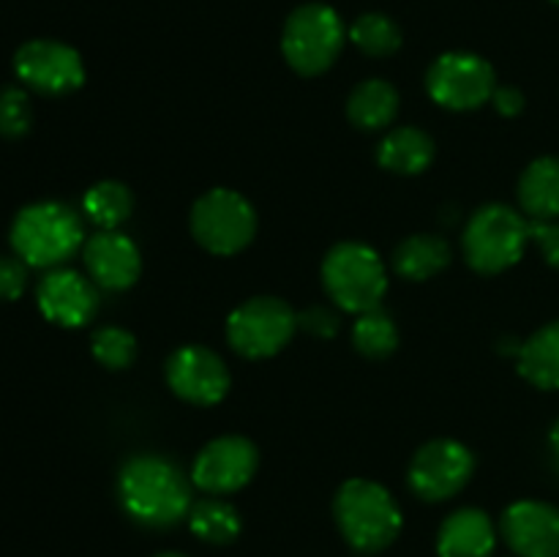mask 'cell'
<instances>
[{
  "mask_svg": "<svg viewBox=\"0 0 559 557\" xmlns=\"http://www.w3.org/2000/svg\"><path fill=\"white\" fill-rule=\"evenodd\" d=\"M118 500L136 524L153 530L189 519L194 506L189 478L158 453H136L120 467Z\"/></svg>",
  "mask_w": 559,
  "mask_h": 557,
  "instance_id": "cell-1",
  "label": "cell"
},
{
  "mask_svg": "<svg viewBox=\"0 0 559 557\" xmlns=\"http://www.w3.org/2000/svg\"><path fill=\"white\" fill-rule=\"evenodd\" d=\"M333 517L344 541L364 555L388 549L402 533V508L385 486L369 478H349L338 486Z\"/></svg>",
  "mask_w": 559,
  "mask_h": 557,
  "instance_id": "cell-2",
  "label": "cell"
},
{
  "mask_svg": "<svg viewBox=\"0 0 559 557\" xmlns=\"http://www.w3.org/2000/svg\"><path fill=\"white\" fill-rule=\"evenodd\" d=\"M11 246L31 268H58L85 246V227L63 202H33L16 213Z\"/></svg>",
  "mask_w": 559,
  "mask_h": 557,
  "instance_id": "cell-3",
  "label": "cell"
},
{
  "mask_svg": "<svg viewBox=\"0 0 559 557\" xmlns=\"http://www.w3.org/2000/svg\"><path fill=\"white\" fill-rule=\"evenodd\" d=\"M322 284H325L328 298L338 309L353 311V315L380 309L388 289L385 262L371 246L358 244V240H344L325 254Z\"/></svg>",
  "mask_w": 559,
  "mask_h": 557,
  "instance_id": "cell-4",
  "label": "cell"
},
{
  "mask_svg": "<svg viewBox=\"0 0 559 557\" xmlns=\"http://www.w3.org/2000/svg\"><path fill=\"white\" fill-rule=\"evenodd\" d=\"M530 244V222L511 205L489 202L478 208L464 229V260L473 271L491 276L522 260Z\"/></svg>",
  "mask_w": 559,
  "mask_h": 557,
  "instance_id": "cell-5",
  "label": "cell"
},
{
  "mask_svg": "<svg viewBox=\"0 0 559 557\" xmlns=\"http://www.w3.org/2000/svg\"><path fill=\"white\" fill-rule=\"evenodd\" d=\"M344 22L331 5L306 3L287 16L282 52L300 76H317L336 63L344 47Z\"/></svg>",
  "mask_w": 559,
  "mask_h": 557,
  "instance_id": "cell-6",
  "label": "cell"
},
{
  "mask_svg": "<svg viewBox=\"0 0 559 557\" xmlns=\"http://www.w3.org/2000/svg\"><path fill=\"white\" fill-rule=\"evenodd\" d=\"M254 205L233 189L205 191L191 208V235L211 254H238L254 240Z\"/></svg>",
  "mask_w": 559,
  "mask_h": 557,
  "instance_id": "cell-7",
  "label": "cell"
},
{
  "mask_svg": "<svg viewBox=\"0 0 559 557\" xmlns=\"http://www.w3.org/2000/svg\"><path fill=\"white\" fill-rule=\"evenodd\" d=\"M295 328H298V315L287 300L260 295L229 315L227 342L243 358H271L287 347L289 339L295 336Z\"/></svg>",
  "mask_w": 559,
  "mask_h": 557,
  "instance_id": "cell-8",
  "label": "cell"
},
{
  "mask_svg": "<svg viewBox=\"0 0 559 557\" xmlns=\"http://www.w3.org/2000/svg\"><path fill=\"white\" fill-rule=\"evenodd\" d=\"M426 91L440 107L453 112H469L491 102L497 76L489 60L473 52H445L431 63L426 74Z\"/></svg>",
  "mask_w": 559,
  "mask_h": 557,
  "instance_id": "cell-9",
  "label": "cell"
},
{
  "mask_svg": "<svg viewBox=\"0 0 559 557\" xmlns=\"http://www.w3.org/2000/svg\"><path fill=\"white\" fill-rule=\"evenodd\" d=\"M20 82L41 96H66L85 82V63L74 47L55 38H33L14 55Z\"/></svg>",
  "mask_w": 559,
  "mask_h": 557,
  "instance_id": "cell-10",
  "label": "cell"
},
{
  "mask_svg": "<svg viewBox=\"0 0 559 557\" xmlns=\"http://www.w3.org/2000/svg\"><path fill=\"white\" fill-rule=\"evenodd\" d=\"M475 473V457L456 440H431L409 464V489L426 502L451 500Z\"/></svg>",
  "mask_w": 559,
  "mask_h": 557,
  "instance_id": "cell-11",
  "label": "cell"
},
{
  "mask_svg": "<svg viewBox=\"0 0 559 557\" xmlns=\"http://www.w3.org/2000/svg\"><path fill=\"white\" fill-rule=\"evenodd\" d=\"M257 464L260 451L249 437L224 435L197 453L191 478L207 495H233L254 478Z\"/></svg>",
  "mask_w": 559,
  "mask_h": 557,
  "instance_id": "cell-12",
  "label": "cell"
},
{
  "mask_svg": "<svg viewBox=\"0 0 559 557\" xmlns=\"http://www.w3.org/2000/svg\"><path fill=\"white\" fill-rule=\"evenodd\" d=\"M167 382L175 396L183 402L211 407L227 396L233 377H229L227 364L213 349L202 344H186L169 355Z\"/></svg>",
  "mask_w": 559,
  "mask_h": 557,
  "instance_id": "cell-13",
  "label": "cell"
},
{
  "mask_svg": "<svg viewBox=\"0 0 559 557\" xmlns=\"http://www.w3.org/2000/svg\"><path fill=\"white\" fill-rule=\"evenodd\" d=\"M500 533L516 557H559V508L519 500L506 508Z\"/></svg>",
  "mask_w": 559,
  "mask_h": 557,
  "instance_id": "cell-14",
  "label": "cell"
},
{
  "mask_svg": "<svg viewBox=\"0 0 559 557\" xmlns=\"http://www.w3.org/2000/svg\"><path fill=\"white\" fill-rule=\"evenodd\" d=\"M36 300L41 315L63 328H82L98 311V289L71 268H52L38 282Z\"/></svg>",
  "mask_w": 559,
  "mask_h": 557,
  "instance_id": "cell-15",
  "label": "cell"
},
{
  "mask_svg": "<svg viewBox=\"0 0 559 557\" xmlns=\"http://www.w3.org/2000/svg\"><path fill=\"white\" fill-rule=\"evenodd\" d=\"M82 260L93 282L104 289H129L142 273V257L134 240L118 229H102L82 246Z\"/></svg>",
  "mask_w": 559,
  "mask_h": 557,
  "instance_id": "cell-16",
  "label": "cell"
},
{
  "mask_svg": "<svg viewBox=\"0 0 559 557\" xmlns=\"http://www.w3.org/2000/svg\"><path fill=\"white\" fill-rule=\"evenodd\" d=\"M497 546L495 522L480 508H459L437 533L440 557H491Z\"/></svg>",
  "mask_w": 559,
  "mask_h": 557,
  "instance_id": "cell-17",
  "label": "cell"
},
{
  "mask_svg": "<svg viewBox=\"0 0 559 557\" xmlns=\"http://www.w3.org/2000/svg\"><path fill=\"white\" fill-rule=\"evenodd\" d=\"M519 202L533 222L559 218V158H535L519 180Z\"/></svg>",
  "mask_w": 559,
  "mask_h": 557,
  "instance_id": "cell-18",
  "label": "cell"
},
{
  "mask_svg": "<svg viewBox=\"0 0 559 557\" xmlns=\"http://www.w3.org/2000/svg\"><path fill=\"white\" fill-rule=\"evenodd\" d=\"M448 265H451V246L440 235H409L393 251V271L409 282H426L445 271Z\"/></svg>",
  "mask_w": 559,
  "mask_h": 557,
  "instance_id": "cell-19",
  "label": "cell"
},
{
  "mask_svg": "<svg viewBox=\"0 0 559 557\" xmlns=\"http://www.w3.org/2000/svg\"><path fill=\"white\" fill-rule=\"evenodd\" d=\"M377 162L396 175H420L435 162V140L415 126L393 129L377 147Z\"/></svg>",
  "mask_w": 559,
  "mask_h": 557,
  "instance_id": "cell-20",
  "label": "cell"
},
{
  "mask_svg": "<svg viewBox=\"0 0 559 557\" xmlns=\"http://www.w3.org/2000/svg\"><path fill=\"white\" fill-rule=\"evenodd\" d=\"M519 371L544 391H559V320L535 331L519 349Z\"/></svg>",
  "mask_w": 559,
  "mask_h": 557,
  "instance_id": "cell-21",
  "label": "cell"
},
{
  "mask_svg": "<svg viewBox=\"0 0 559 557\" xmlns=\"http://www.w3.org/2000/svg\"><path fill=\"white\" fill-rule=\"evenodd\" d=\"M399 112V91L385 80H364L347 98V118L364 131L385 129Z\"/></svg>",
  "mask_w": 559,
  "mask_h": 557,
  "instance_id": "cell-22",
  "label": "cell"
},
{
  "mask_svg": "<svg viewBox=\"0 0 559 557\" xmlns=\"http://www.w3.org/2000/svg\"><path fill=\"white\" fill-rule=\"evenodd\" d=\"M189 528L205 544H233L240 535V513L229 502L218 500L216 495L202 497L191 506Z\"/></svg>",
  "mask_w": 559,
  "mask_h": 557,
  "instance_id": "cell-23",
  "label": "cell"
},
{
  "mask_svg": "<svg viewBox=\"0 0 559 557\" xmlns=\"http://www.w3.org/2000/svg\"><path fill=\"white\" fill-rule=\"evenodd\" d=\"M82 208L96 227L115 229L134 211V194H131L129 186L118 183V180H102L85 191Z\"/></svg>",
  "mask_w": 559,
  "mask_h": 557,
  "instance_id": "cell-24",
  "label": "cell"
},
{
  "mask_svg": "<svg viewBox=\"0 0 559 557\" xmlns=\"http://www.w3.org/2000/svg\"><path fill=\"white\" fill-rule=\"evenodd\" d=\"M353 344L360 355L371 360H382L399 347V328L385 311L371 309L358 317L353 328Z\"/></svg>",
  "mask_w": 559,
  "mask_h": 557,
  "instance_id": "cell-25",
  "label": "cell"
},
{
  "mask_svg": "<svg viewBox=\"0 0 559 557\" xmlns=\"http://www.w3.org/2000/svg\"><path fill=\"white\" fill-rule=\"evenodd\" d=\"M349 42L369 58H388L402 47V31L385 14H364L349 27Z\"/></svg>",
  "mask_w": 559,
  "mask_h": 557,
  "instance_id": "cell-26",
  "label": "cell"
},
{
  "mask_svg": "<svg viewBox=\"0 0 559 557\" xmlns=\"http://www.w3.org/2000/svg\"><path fill=\"white\" fill-rule=\"evenodd\" d=\"M93 358L107 369H129L136 358V339L126 328L104 325L91 339Z\"/></svg>",
  "mask_w": 559,
  "mask_h": 557,
  "instance_id": "cell-27",
  "label": "cell"
},
{
  "mask_svg": "<svg viewBox=\"0 0 559 557\" xmlns=\"http://www.w3.org/2000/svg\"><path fill=\"white\" fill-rule=\"evenodd\" d=\"M33 107L31 98L22 87H3L0 91V137L5 140H20L31 131Z\"/></svg>",
  "mask_w": 559,
  "mask_h": 557,
  "instance_id": "cell-28",
  "label": "cell"
},
{
  "mask_svg": "<svg viewBox=\"0 0 559 557\" xmlns=\"http://www.w3.org/2000/svg\"><path fill=\"white\" fill-rule=\"evenodd\" d=\"M27 287V262L0 254V300H16Z\"/></svg>",
  "mask_w": 559,
  "mask_h": 557,
  "instance_id": "cell-29",
  "label": "cell"
},
{
  "mask_svg": "<svg viewBox=\"0 0 559 557\" xmlns=\"http://www.w3.org/2000/svg\"><path fill=\"white\" fill-rule=\"evenodd\" d=\"M298 325L309 331L311 336L333 339L338 333V315L328 309V306H309V309L298 315Z\"/></svg>",
  "mask_w": 559,
  "mask_h": 557,
  "instance_id": "cell-30",
  "label": "cell"
},
{
  "mask_svg": "<svg viewBox=\"0 0 559 557\" xmlns=\"http://www.w3.org/2000/svg\"><path fill=\"white\" fill-rule=\"evenodd\" d=\"M530 240L538 244L549 265L559 268V222H530Z\"/></svg>",
  "mask_w": 559,
  "mask_h": 557,
  "instance_id": "cell-31",
  "label": "cell"
},
{
  "mask_svg": "<svg viewBox=\"0 0 559 557\" xmlns=\"http://www.w3.org/2000/svg\"><path fill=\"white\" fill-rule=\"evenodd\" d=\"M491 104H495V109L500 115H506V118H513V115H519L524 109V96L522 91H516V87H497L495 96H491Z\"/></svg>",
  "mask_w": 559,
  "mask_h": 557,
  "instance_id": "cell-32",
  "label": "cell"
},
{
  "mask_svg": "<svg viewBox=\"0 0 559 557\" xmlns=\"http://www.w3.org/2000/svg\"><path fill=\"white\" fill-rule=\"evenodd\" d=\"M549 440H551V448H555V453H557V459H559V420H557L555 426H551Z\"/></svg>",
  "mask_w": 559,
  "mask_h": 557,
  "instance_id": "cell-33",
  "label": "cell"
},
{
  "mask_svg": "<svg viewBox=\"0 0 559 557\" xmlns=\"http://www.w3.org/2000/svg\"><path fill=\"white\" fill-rule=\"evenodd\" d=\"M156 557H186V555H180V552H162V555Z\"/></svg>",
  "mask_w": 559,
  "mask_h": 557,
  "instance_id": "cell-34",
  "label": "cell"
},
{
  "mask_svg": "<svg viewBox=\"0 0 559 557\" xmlns=\"http://www.w3.org/2000/svg\"><path fill=\"white\" fill-rule=\"evenodd\" d=\"M551 3H557V5H559V0H551Z\"/></svg>",
  "mask_w": 559,
  "mask_h": 557,
  "instance_id": "cell-35",
  "label": "cell"
}]
</instances>
